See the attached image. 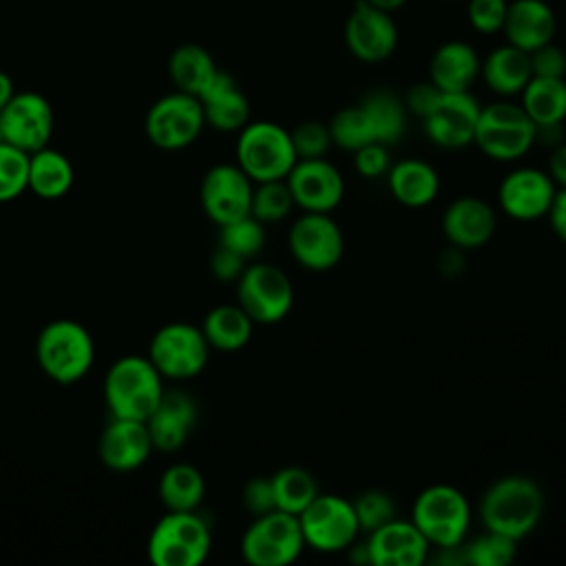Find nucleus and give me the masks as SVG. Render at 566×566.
Instances as JSON below:
<instances>
[{
  "label": "nucleus",
  "instance_id": "nucleus-1",
  "mask_svg": "<svg viewBox=\"0 0 566 566\" xmlns=\"http://www.w3.org/2000/svg\"><path fill=\"white\" fill-rule=\"evenodd\" d=\"M542 511V489L526 475L495 480L480 500L482 524L515 542L524 539L539 524Z\"/></svg>",
  "mask_w": 566,
  "mask_h": 566
},
{
  "label": "nucleus",
  "instance_id": "nucleus-2",
  "mask_svg": "<svg viewBox=\"0 0 566 566\" xmlns=\"http://www.w3.org/2000/svg\"><path fill=\"white\" fill-rule=\"evenodd\" d=\"M164 391V376L148 356H122L104 378V400L113 418L146 420L159 405Z\"/></svg>",
  "mask_w": 566,
  "mask_h": 566
},
{
  "label": "nucleus",
  "instance_id": "nucleus-3",
  "mask_svg": "<svg viewBox=\"0 0 566 566\" xmlns=\"http://www.w3.org/2000/svg\"><path fill=\"white\" fill-rule=\"evenodd\" d=\"M35 358L51 380L73 385L93 367L95 343L82 323L73 318H55L40 329Z\"/></svg>",
  "mask_w": 566,
  "mask_h": 566
},
{
  "label": "nucleus",
  "instance_id": "nucleus-4",
  "mask_svg": "<svg viewBox=\"0 0 566 566\" xmlns=\"http://www.w3.org/2000/svg\"><path fill=\"white\" fill-rule=\"evenodd\" d=\"M237 166L254 181L285 179L298 161L290 130L274 122H248L237 139Z\"/></svg>",
  "mask_w": 566,
  "mask_h": 566
},
{
  "label": "nucleus",
  "instance_id": "nucleus-5",
  "mask_svg": "<svg viewBox=\"0 0 566 566\" xmlns=\"http://www.w3.org/2000/svg\"><path fill=\"white\" fill-rule=\"evenodd\" d=\"M411 522L436 548L460 546L471 524V506L467 495L451 484H431L418 493Z\"/></svg>",
  "mask_w": 566,
  "mask_h": 566
},
{
  "label": "nucleus",
  "instance_id": "nucleus-6",
  "mask_svg": "<svg viewBox=\"0 0 566 566\" xmlns=\"http://www.w3.org/2000/svg\"><path fill=\"white\" fill-rule=\"evenodd\" d=\"M212 546L206 520L195 511H168L150 531L148 559L155 566H199Z\"/></svg>",
  "mask_w": 566,
  "mask_h": 566
},
{
  "label": "nucleus",
  "instance_id": "nucleus-7",
  "mask_svg": "<svg viewBox=\"0 0 566 566\" xmlns=\"http://www.w3.org/2000/svg\"><path fill=\"white\" fill-rule=\"evenodd\" d=\"M473 144L495 161H513L535 144V124L522 104L500 99L480 108Z\"/></svg>",
  "mask_w": 566,
  "mask_h": 566
},
{
  "label": "nucleus",
  "instance_id": "nucleus-8",
  "mask_svg": "<svg viewBox=\"0 0 566 566\" xmlns=\"http://www.w3.org/2000/svg\"><path fill=\"white\" fill-rule=\"evenodd\" d=\"M303 548L298 515L279 509L256 515L241 537V555L252 566H287Z\"/></svg>",
  "mask_w": 566,
  "mask_h": 566
},
{
  "label": "nucleus",
  "instance_id": "nucleus-9",
  "mask_svg": "<svg viewBox=\"0 0 566 566\" xmlns=\"http://www.w3.org/2000/svg\"><path fill=\"white\" fill-rule=\"evenodd\" d=\"M210 358V345L201 332L190 323H168L159 327L148 345V360L170 380H188L203 371Z\"/></svg>",
  "mask_w": 566,
  "mask_h": 566
},
{
  "label": "nucleus",
  "instance_id": "nucleus-10",
  "mask_svg": "<svg viewBox=\"0 0 566 566\" xmlns=\"http://www.w3.org/2000/svg\"><path fill=\"white\" fill-rule=\"evenodd\" d=\"M298 524L305 546L318 553H340L349 548L360 533L352 500L334 493H318L298 513Z\"/></svg>",
  "mask_w": 566,
  "mask_h": 566
},
{
  "label": "nucleus",
  "instance_id": "nucleus-11",
  "mask_svg": "<svg viewBox=\"0 0 566 566\" xmlns=\"http://www.w3.org/2000/svg\"><path fill=\"white\" fill-rule=\"evenodd\" d=\"M237 303L259 325H272L287 316L294 303V287L287 274L272 263L245 265L237 279Z\"/></svg>",
  "mask_w": 566,
  "mask_h": 566
},
{
  "label": "nucleus",
  "instance_id": "nucleus-12",
  "mask_svg": "<svg viewBox=\"0 0 566 566\" xmlns=\"http://www.w3.org/2000/svg\"><path fill=\"white\" fill-rule=\"evenodd\" d=\"M144 126L153 146L161 150H181L201 135L206 117L199 97L175 88L148 108Z\"/></svg>",
  "mask_w": 566,
  "mask_h": 566
},
{
  "label": "nucleus",
  "instance_id": "nucleus-13",
  "mask_svg": "<svg viewBox=\"0 0 566 566\" xmlns=\"http://www.w3.org/2000/svg\"><path fill=\"white\" fill-rule=\"evenodd\" d=\"M287 248L305 270L325 272L343 259L345 237L329 212H303L290 228Z\"/></svg>",
  "mask_w": 566,
  "mask_h": 566
},
{
  "label": "nucleus",
  "instance_id": "nucleus-14",
  "mask_svg": "<svg viewBox=\"0 0 566 566\" xmlns=\"http://www.w3.org/2000/svg\"><path fill=\"white\" fill-rule=\"evenodd\" d=\"M53 135V108L49 99L35 91H15L0 111V139L24 153L49 146Z\"/></svg>",
  "mask_w": 566,
  "mask_h": 566
},
{
  "label": "nucleus",
  "instance_id": "nucleus-15",
  "mask_svg": "<svg viewBox=\"0 0 566 566\" xmlns=\"http://www.w3.org/2000/svg\"><path fill=\"white\" fill-rule=\"evenodd\" d=\"M254 181L237 164L212 166L199 188L203 212L217 226L250 214Z\"/></svg>",
  "mask_w": 566,
  "mask_h": 566
},
{
  "label": "nucleus",
  "instance_id": "nucleus-16",
  "mask_svg": "<svg viewBox=\"0 0 566 566\" xmlns=\"http://www.w3.org/2000/svg\"><path fill=\"white\" fill-rule=\"evenodd\" d=\"M345 44L349 53L367 64L385 62L398 46L394 13L358 0L345 20Z\"/></svg>",
  "mask_w": 566,
  "mask_h": 566
},
{
  "label": "nucleus",
  "instance_id": "nucleus-17",
  "mask_svg": "<svg viewBox=\"0 0 566 566\" xmlns=\"http://www.w3.org/2000/svg\"><path fill=\"white\" fill-rule=\"evenodd\" d=\"M555 192L557 186L546 170L522 166L500 181L497 201L506 217L515 221H535L548 214Z\"/></svg>",
  "mask_w": 566,
  "mask_h": 566
},
{
  "label": "nucleus",
  "instance_id": "nucleus-18",
  "mask_svg": "<svg viewBox=\"0 0 566 566\" xmlns=\"http://www.w3.org/2000/svg\"><path fill=\"white\" fill-rule=\"evenodd\" d=\"M294 206L305 212H332L345 195L343 175L325 157L298 159L285 177Z\"/></svg>",
  "mask_w": 566,
  "mask_h": 566
},
{
  "label": "nucleus",
  "instance_id": "nucleus-19",
  "mask_svg": "<svg viewBox=\"0 0 566 566\" xmlns=\"http://www.w3.org/2000/svg\"><path fill=\"white\" fill-rule=\"evenodd\" d=\"M478 99L464 93H442L436 108L422 119L427 137L447 150H458L473 144L480 117Z\"/></svg>",
  "mask_w": 566,
  "mask_h": 566
},
{
  "label": "nucleus",
  "instance_id": "nucleus-20",
  "mask_svg": "<svg viewBox=\"0 0 566 566\" xmlns=\"http://www.w3.org/2000/svg\"><path fill=\"white\" fill-rule=\"evenodd\" d=\"M369 564L374 566H420L429 557V542L411 520H398L367 533Z\"/></svg>",
  "mask_w": 566,
  "mask_h": 566
},
{
  "label": "nucleus",
  "instance_id": "nucleus-21",
  "mask_svg": "<svg viewBox=\"0 0 566 566\" xmlns=\"http://www.w3.org/2000/svg\"><path fill=\"white\" fill-rule=\"evenodd\" d=\"M99 460L113 471H135L139 469L150 451V433L146 420H130V418H113L104 427L99 436Z\"/></svg>",
  "mask_w": 566,
  "mask_h": 566
},
{
  "label": "nucleus",
  "instance_id": "nucleus-22",
  "mask_svg": "<svg viewBox=\"0 0 566 566\" xmlns=\"http://www.w3.org/2000/svg\"><path fill=\"white\" fill-rule=\"evenodd\" d=\"M495 210L480 197H458L442 214V234L458 250H475L495 232Z\"/></svg>",
  "mask_w": 566,
  "mask_h": 566
},
{
  "label": "nucleus",
  "instance_id": "nucleus-23",
  "mask_svg": "<svg viewBox=\"0 0 566 566\" xmlns=\"http://www.w3.org/2000/svg\"><path fill=\"white\" fill-rule=\"evenodd\" d=\"M197 422V405L184 391H164L155 411L146 418L153 449L170 453L184 447Z\"/></svg>",
  "mask_w": 566,
  "mask_h": 566
},
{
  "label": "nucleus",
  "instance_id": "nucleus-24",
  "mask_svg": "<svg viewBox=\"0 0 566 566\" xmlns=\"http://www.w3.org/2000/svg\"><path fill=\"white\" fill-rule=\"evenodd\" d=\"M557 31V18L544 0H511L504 18L502 33L506 42L531 53L553 42Z\"/></svg>",
  "mask_w": 566,
  "mask_h": 566
},
{
  "label": "nucleus",
  "instance_id": "nucleus-25",
  "mask_svg": "<svg viewBox=\"0 0 566 566\" xmlns=\"http://www.w3.org/2000/svg\"><path fill=\"white\" fill-rule=\"evenodd\" d=\"M206 124L221 133L241 130L250 122V104L234 77L219 69L199 95Z\"/></svg>",
  "mask_w": 566,
  "mask_h": 566
},
{
  "label": "nucleus",
  "instance_id": "nucleus-26",
  "mask_svg": "<svg viewBox=\"0 0 566 566\" xmlns=\"http://www.w3.org/2000/svg\"><path fill=\"white\" fill-rule=\"evenodd\" d=\"M480 64L482 60L469 42H442L429 60V82L442 93H464L480 77Z\"/></svg>",
  "mask_w": 566,
  "mask_h": 566
},
{
  "label": "nucleus",
  "instance_id": "nucleus-27",
  "mask_svg": "<svg viewBox=\"0 0 566 566\" xmlns=\"http://www.w3.org/2000/svg\"><path fill=\"white\" fill-rule=\"evenodd\" d=\"M387 186L391 197L407 208H424L440 192L438 170L424 159H402L387 172Z\"/></svg>",
  "mask_w": 566,
  "mask_h": 566
},
{
  "label": "nucleus",
  "instance_id": "nucleus-28",
  "mask_svg": "<svg viewBox=\"0 0 566 566\" xmlns=\"http://www.w3.org/2000/svg\"><path fill=\"white\" fill-rule=\"evenodd\" d=\"M480 75L484 84L502 97L520 95L522 88L528 84L533 77L531 73V60L528 53L513 46V44H502L495 46L480 64Z\"/></svg>",
  "mask_w": 566,
  "mask_h": 566
},
{
  "label": "nucleus",
  "instance_id": "nucleus-29",
  "mask_svg": "<svg viewBox=\"0 0 566 566\" xmlns=\"http://www.w3.org/2000/svg\"><path fill=\"white\" fill-rule=\"evenodd\" d=\"M71 159L49 146L29 155V190L40 199H60L73 186Z\"/></svg>",
  "mask_w": 566,
  "mask_h": 566
},
{
  "label": "nucleus",
  "instance_id": "nucleus-30",
  "mask_svg": "<svg viewBox=\"0 0 566 566\" xmlns=\"http://www.w3.org/2000/svg\"><path fill=\"white\" fill-rule=\"evenodd\" d=\"M219 73L212 55L201 44H181L168 57V75L177 91L199 97Z\"/></svg>",
  "mask_w": 566,
  "mask_h": 566
},
{
  "label": "nucleus",
  "instance_id": "nucleus-31",
  "mask_svg": "<svg viewBox=\"0 0 566 566\" xmlns=\"http://www.w3.org/2000/svg\"><path fill=\"white\" fill-rule=\"evenodd\" d=\"M254 321L248 312L237 305H217L212 307L201 325V332L210 345V349L219 352H237L248 345L252 336Z\"/></svg>",
  "mask_w": 566,
  "mask_h": 566
},
{
  "label": "nucleus",
  "instance_id": "nucleus-32",
  "mask_svg": "<svg viewBox=\"0 0 566 566\" xmlns=\"http://www.w3.org/2000/svg\"><path fill=\"white\" fill-rule=\"evenodd\" d=\"M522 108L535 126L562 124L566 119V80L531 77L522 88Z\"/></svg>",
  "mask_w": 566,
  "mask_h": 566
},
{
  "label": "nucleus",
  "instance_id": "nucleus-33",
  "mask_svg": "<svg viewBox=\"0 0 566 566\" xmlns=\"http://www.w3.org/2000/svg\"><path fill=\"white\" fill-rule=\"evenodd\" d=\"M360 106L374 128L376 142L391 146L405 135L407 106L405 99H400L396 93L387 88H376L363 97Z\"/></svg>",
  "mask_w": 566,
  "mask_h": 566
},
{
  "label": "nucleus",
  "instance_id": "nucleus-34",
  "mask_svg": "<svg viewBox=\"0 0 566 566\" xmlns=\"http://www.w3.org/2000/svg\"><path fill=\"white\" fill-rule=\"evenodd\" d=\"M203 493V475L192 464H170L159 478V500L168 511H197Z\"/></svg>",
  "mask_w": 566,
  "mask_h": 566
},
{
  "label": "nucleus",
  "instance_id": "nucleus-35",
  "mask_svg": "<svg viewBox=\"0 0 566 566\" xmlns=\"http://www.w3.org/2000/svg\"><path fill=\"white\" fill-rule=\"evenodd\" d=\"M270 478L274 489V504L279 511L298 515L318 495V484L307 469L283 467Z\"/></svg>",
  "mask_w": 566,
  "mask_h": 566
},
{
  "label": "nucleus",
  "instance_id": "nucleus-36",
  "mask_svg": "<svg viewBox=\"0 0 566 566\" xmlns=\"http://www.w3.org/2000/svg\"><path fill=\"white\" fill-rule=\"evenodd\" d=\"M329 135H332V144L343 148V150H358L371 142H376L374 128L363 111L360 104L356 106H345L340 108L332 119H329Z\"/></svg>",
  "mask_w": 566,
  "mask_h": 566
},
{
  "label": "nucleus",
  "instance_id": "nucleus-37",
  "mask_svg": "<svg viewBox=\"0 0 566 566\" xmlns=\"http://www.w3.org/2000/svg\"><path fill=\"white\" fill-rule=\"evenodd\" d=\"M294 208V197L285 179L259 181L252 190L250 214L261 223H276L285 219Z\"/></svg>",
  "mask_w": 566,
  "mask_h": 566
},
{
  "label": "nucleus",
  "instance_id": "nucleus-38",
  "mask_svg": "<svg viewBox=\"0 0 566 566\" xmlns=\"http://www.w3.org/2000/svg\"><path fill=\"white\" fill-rule=\"evenodd\" d=\"M29 190V153L0 139V203Z\"/></svg>",
  "mask_w": 566,
  "mask_h": 566
},
{
  "label": "nucleus",
  "instance_id": "nucleus-39",
  "mask_svg": "<svg viewBox=\"0 0 566 566\" xmlns=\"http://www.w3.org/2000/svg\"><path fill=\"white\" fill-rule=\"evenodd\" d=\"M265 243V230L259 219L252 214H245L241 219H234L230 223L219 226V245H226L241 254L245 261L261 252Z\"/></svg>",
  "mask_w": 566,
  "mask_h": 566
},
{
  "label": "nucleus",
  "instance_id": "nucleus-40",
  "mask_svg": "<svg viewBox=\"0 0 566 566\" xmlns=\"http://www.w3.org/2000/svg\"><path fill=\"white\" fill-rule=\"evenodd\" d=\"M515 539L486 528L484 535L462 546L464 562L473 566H509L515 559Z\"/></svg>",
  "mask_w": 566,
  "mask_h": 566
},
{
  "label": "nucleus",
  "instance_id": "nucleus-41",
  "mask_svg": "<svg viewBox=\"0 0 566 566\" xmlns=\"http://www.w3.org/2000/svg\"><path fill=\"white\" fill-rule=\"evenodd\" d=\"M352 504H354L360 533H371L396 517L394 497L380 489H367L358 493L356 500H352Z\"/></svg>",
  "mask_w": 566,
  "mask_h": 566
},
{
  "label": "nucleus",
  "instance_id": "nucleus-42",
  "mask_svg": "<svg viewBox=\"0 0 566 566\" xmlns=\"http://www.w3.org/2000/svg\"><path fill=\"white\" fill-rule=\"evenodd\" d=\"M290 137H292V146H294V153L298 159L325 157L327 150L334 146L329 126L318 119H305V122L296 124L290 130Z\"/></svg>",
  "mask_w": 566,
  "mask_h": 566
},
{
  "label": "nucleus",
  "instance_id": "nucleus-43",
  "mask_svg": "<svg viewBox=\"0 0 566 566\" xmlns=\"http://www.w3.org/2000/svg\"><path fill=\"white\" fill-rule=\"evenodd\" d=\"M509 0H469L467 18L478 33H500L504 27Z\"/></svg>",
  "mask_w": 566,
  "mask_h": 566
},
{
  "label": "nucleus",
  "instance_id": "nucleus-44",
  "mask_svg": "<svg viewBox=\"0 0 566 566\" xmlns=\"http://www.w3.org/2000/svg\"><path fill=\"white\" fill-rule=\"evenodd\" d=\"M354 168L358 175L367 179H378L389 172L391 161H389V146L380 142H371L358 150H354Z\"/></svg>",
  "mask_w": 566,
  "mask_h": 566
},
{
  "label": "nucleus",
  "instance_id": "nucleus-45",
  "mask_svg": "<svg viewBox=\"0 0 566 566\" xmlns=\"http://www.w3.org/2000/svg\"><path fill=\"white\" fill-rule=\"evenodd\" d=\"M531 73L533 77H564L566 75V53L555 44L548 42L528 53Z\"/></svg>",
  "mask_w": 566,
  "mask_h": 566
},
{
  "label": "nucleus",
  "instance_id": "nucleus-46",
  "mask_svg": "<svg viewBox=\"0 0 566 566\" xmlns=\"http://www.w3.org/2000/svg\"><path fill=\"white\" fill-rule=\"evenodd\" d=\"M243 506L256 517V515H263V513H270L276 509L274 504V489H272V478H265V475H259V478H252L245 482L243 486Z\"/></svg>",
  "mask_w": 566,
  "mask_h": 566
},
{
  "label": "nucleus",
  "instance_id": "nucleus-47",
  "mask_svg": "<svg viewBox=\"0 0 566 566\" xmlns=\"http://www.w3.org/2000/svg\"><path fill=\"white\" fill-rule=\"evenodd\" d=\"M442 97V91L433 84V82H420V84H413L407 95H405V106H407V113H413L418 115L420 119H424L433 108L436 104L440 102Z\"/></svg>",
  "mask_w": 566,
  "mask_h": 566
},
{
  "label": "nucleus",
  "instance_id": "nucleus-48",
  "mask_svg": "<svg viewBox=\"0 0 566 566\" xmlns=\"http://www.w3.org/2000/svg\"><path fill=\"white\" fill-rule=\"evenodd\" d=\"M245 270V259L226 245H217L210 256V272L219 281H237Z\"/></svg>",
  "mask_w": 566,
  "mask_h": 566
},
{
  "label": "nucleus",
  "instance_id": "nucleus-49",
  "mask_svg": "<svg viewBox=\"0 0 566 566\" xmlns=\"http://www.w3.org/2000/svg\"><path fill=\"white\" fill-rule=\"evenodd\" d=\"M553 232L566 243V188H557L546 214Z\"/></svg>",
  "mask_w": 566,
  "mask_h": 566
},
{
  "label": "nucleus",
  "instance_id": "nucleus-50",
  "mask_svg": "<svg viewBox=\"0 0 566 566\" xmlns=\"http://www.w3.org/2000/svg\"><path fill=\"white\" fill-rule=\"evenodd\" d=\"M546 172L551 175L557 188H566V142L553 146Z\"/></svg>",
  "mask_w": 566,
  "mask_h": 566
},
{
  "label": "nucleus",
  "instance_id": "nucleus-51",
  "mask_svg": "<svg viewBox=\"0 0 566 566\" xmlns=\"http://www.w3.org/2000/svg\"><path fill=\"white\" fill-rule=\"evenodd\" d=\"M13 93H15L13 80L4 71H0V111L7 106V102L13 97Z\"/></svg>",
  "mask_w": 566,
  "mask_h": 566
},
{
  "label": "nucleus",
  "instance_id": "nucleus-52",
  "mask_svg": "<svg viewBox=\"0 0 566 566\" xmlns=\"http://www.w3.org/2000/svg\"><path fill=\"white\" fill-rule=\"evenodd\" d=\"M365 2H369L371 7H376V9H380V11L396 13L398 9H402V7H405V2H407V0H365Z\"/></svg>",
  "mask_w": 566,
  "mask_h": 566
}]
</instances>
